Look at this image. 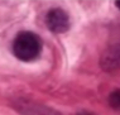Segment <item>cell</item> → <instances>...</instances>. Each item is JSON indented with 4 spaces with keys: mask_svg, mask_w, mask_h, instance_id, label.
Returning a JSON list of instances; mask_svg holds the SVG:
<instances>
[{
    "mask_svg": "<svg viewBox=\"0 0 120 115\" xmlns=\"http://www.w3.org/2000/svg\"><path fill=\"white\" fill-rule=\"evenodd\" d=\"M41 49V39L33 32H20L13 43V52L15 57L24 62L35 60L39 56Z\"/></svg>",
    "mask_w": 120,
    "mask_h": 115,
    "instance_id": "obj_1",
    "label": "cell"
},
{
    "mask_svg": "<svg viewBox=\"0 0 120 115\" xmlns=\"http://www.w3.org/2000/svg\"><path fill=\"white\" fill-rule=\"evenodd\" d=\"M11 106L22 115H62L52 107H48L46 105L38 104L32 100H25V99L13 100Z\"/></svg>",
    "mask_w": 120,
    "mask_h": 115,
    "instance_id": "obj_2",
    "label": "cell"
},
{
    "mask_svg": "<svg viewBox=\"0 0 120 115\" xmlns=\"http://www.w3.org/2000/svg\"><path fill=\"white\" fill-rule=\"evenodd\" d=\"M46 24L51 32L61 34L68 31L70 28V16L63 9L53 8L47 13L46 15Z\"/></svg>",
    "mask_w": 120,
    "mask_h": 115,
    "instance_id": "obj_3",
    "label": "cell"
},
{
    "mask_svg": "<svg viewBox=\"0 0 120 115\" xmlns=\"http://www.w3.org/2000/svg\"><path fill=\"white\" fill-rule=\"evenodd\" d=\"M101 66L106 71L120 68V44L109 48L101 57Z\"/></svg>",
    "mask_w": 120,
    "mask_h": 115,
    "instance_id": "obj_4",
    "label": "cell"
},
{
    "mask_svg": "<svg viewBox=\"0 0 120 115\" xmlns=\"http://www.w3.org/2000/svg\"><path fill=\"white\" fill-rule=\"evenodd\" d=\"M109 105L115 110H120V90L112 91L109 95Z\"/></svg>",
    "mask_w": 120,
    "mask_h": 115,
    "instance_id": "obj_5",
    "label": "cell"
},
{
    "mask_svg": "<svg viewBox=\"0 0 120 115\" xmlns=\"http://www.w3.org/2000/svg\"><path fill=\"white\" fill-rule=\"evenodd\" d=\"M115 4H116V6H118V8L120 9V1H116V3H115Z\"/></svg>",
    "mask_w": 120,
    "mask_h": 115,
    "instance_id": "obj_6",
    "label": "cell"
}]
</instances>
